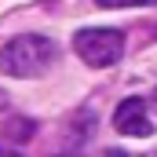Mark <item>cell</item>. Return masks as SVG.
Wrapping results in <instances>:
<instances>
[{"instance_id": "1", "label": "cell", "mask_w": 157, "mask_h": 157, "mask_svg": "<svg viewBox=\"0 0 157 157\" xmlns=\"http://www.w3.org/2000/svg\"><path fill=\"white\" fill-rule=\"evenodd\" d=\"M59 59V44L51 37H40V33H18L0 48V73L18 80H33L44 77Z\"/></svg>"}, {"instance_id": "2", "label": "cell", "mask_w": 157, "mask_h": 157, "mask_svg": "<svg viewBox=\"0 0 157 157\" xmlns=\"http://www.w3.org/2000/svg\"><path fill=\"white\" fill-rule=\"evenodd\" d=\"M73 51L84 59V66H91V70H106V66H113L121 55H124V37H121V29H106V26L77 29Z\"/></svg>"}, {"instance_id": "3", "label": "cell", "mask_w": 157, "mask_h": 157, "mask_svg": "<svg viewBox=\"0 0 157 157\" xmlns=\"http://www.w3.org/2000/svg\"><path fill=\"white\" fill-rule=\"evenodd\" d=\"M113 128L121 135H135V139H150L154 135V121L146 113V102L143 99H124L117 110H113Z\"/></svg>"}, {"instance_id": "4", "label": "cell", "mask_w": 157, "mask_h": 157, "mask_svg": "<svg viewBox=\"0 0 157 157\" xmlns=\"http://www.w3.org/2000/svg\"><path fill=\"white\" fill-rule=\"evenodd\" d=\"M4 135H7L11 143H26V139L33 135V121H26V117H11L7 124H4Z\"/></svg>"}, {"instance_id": "5", "label": "cell", "mask_w": 157, "mask_h": 157, "mask_svg": "<svg viewBox=\"0 0 157 157\" xmlns=\"http://www.w3.org/2000/svg\"><path fill=\"white\" fill-rule=\"evenodd\" d=\"M99 7H154L157 0H95Z\"/></svg>"}, {"instance_id": "6", "label": "cell", "mask_w": 157, "mask_h": 157, "mask_svg": "<svg viewBox=\"0 0 157 157\" xmlns=\"http://www.w3.org/2000/svg\"><path fill=\"white\" fill-rule=\"evenodd\" d=\"M0 157H22L18 150H11V146H0Z\"/></svg>"}, {"instance_id": "7", "label": "cell", "mask_w": 157, "mask_h": 157, "mask_svg": "<svg viewBox=\"0 0 157 157\" xmlns=\"http://www.w3.org/2000/svg\"><path fill=\"white\" fill-rule=\"evenodd\" d=\"M4 110H7V91L0 88V113H4Z\"/></svg>"}, {"instance_id": "8", "label": "cell", "mask_w": 157, "mask_h": 157, "mask_svg": "<svg viewBox=\"0 0 157 157\" xmlns=\"http://www.w3.org/2000/svg\"><path fill=\"white\" fill-rule=\"evenodd\" d=\"M102 157H128V154H124V150H106Z\"/></svg>"}, {"instance_id": "9", "label": "cell", "mask_w": 157, "mask_h": 157, "mask_svg": "<svg viewBox=\"0 0 157 157\" xmlns=\"http://www.w3.org/2000/svg\"><path fill=\"white\" fill-rule=\"evenodd\" d=\"M154 110H157V91H154Z\"/></svg>"}, {"instance_id": "10", "label": "cell", "mask_w": 157, "mask_h": 157, "mask_svg": "<svg viewBox=\"0 0 157 157\" xmlns=\"http://www.w3.org/2000/svg\"><path fill=\"white\" fill-rule=\"evenodd\" d=\"M59 157H66V154H59Z\"/></svg>"}]
</instances>
